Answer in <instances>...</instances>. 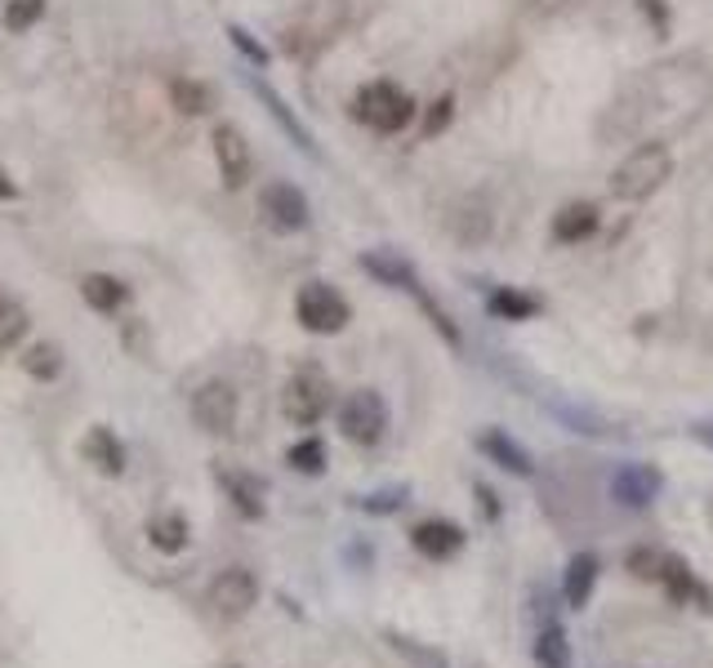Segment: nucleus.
Wrapping results in <instances>:
<instances>
[{
	"label": "nucleus",
	"instance_id": "nucleus-27",
	"mask_svg": "<svg viewBox=\"0 0 713 668\" xmlns=\"http://www.w3.org/2000/svg\"><path fill=\"white\" fill-rule=\"evenodd\" d=\"M491 312L495 316H504V321H531L536 312H540V303L531 299V295H522V290H495L491 295Z\"/></svg>",
	"mask_w": 713,
	"mask_h": 668
},
{
	"label": "nucleus",
	"instance_id": "nucleus-30",
	"mask_svg": "<svg viewBox=\"0 0 713 668\" xmlns=\"http://www.w3.org/2000/svg\"><path fill=\"white\" fill-rule=\"evenodd\" d=\"M406 504V486H393V491H379V495H361L357 499V508H366V512H398Z\"/></svg>",
	"mask_w": 713,
	"mask_h": 668
},
{
	"label": "nucleus",
	"instance_id": "nucleus-25",
	"mask_svg": "<svg viewBox=\"0 0 713 668\" xmlns=\"http://www.w3.org/2000/svg\"><path fill=\"white\" fill-rule=\"evenodd\" d=\"M286 463L295 468V473H303V477L326 473V441H321V437H303V441H295V446L286 450Z\"/></svg>",
	"mask_w": 713,
	"mask_h": 668
},
{
	"label": "nucleus",
	"instance_id": "nucleus-13",
	"mask_svg": "<svg viewBox=\"0 0 713 668\" xmlns=\"http://www.w3.org/2000/svg\"><path fill=\"white\" fill-rule=\"evenodd\" d=\"M478 446H482V454H486L491 463H499V468H504V473H513V477H536V459L527 454V446H522V441H513L508 433L491 428V433H482V437H478Z\"/></svg>",
	"mask_w": 713,
	"mask_h": 668
},
{
	"label": "nucleus",
	"instance_id": "nucleus-2",
	"mask_svg": "<svg viewBox=\"0 0 713 668\" xmlns=\"http://www.w3.org/2000/svg\"><path fill=\"white\" fill-rule=\"evenodd\" d=\"M353 116L361 125H370L375 134H398V129H406L415 120V99L393 81H370V85L357 90Z\"/></svg>",
	"mask_w": 713,
	"mask_h": 668
},
{
	"label": "nucleus",
	"instance_id": "nucleus-15",
	"mask_svg": "<svg viewBox=\"0 0 713 668\" xmlns=\"http://www.w3.org/2000/svg\"><path fill=\"white\" fill-rule=\"evenodd\" d=\"M370 277H379L383 286H393V290H411V295H424L419 290V277H415V267L406 263V258H398V254H388V250H366L361 258H357Z\"/></svg>",
	"mask_w": 713,
	"mask_h": 668
},
{
	"label": "nucleus",
	"instance_id": "nucleus-8",
	"mask_svg": "<svg viewBox=\"0 0 713 668\" xmlns=\"http://www.w3.org/2000/svg\"><path fill=\"white\" fill-rule=\"evenodd\" d=\"M258 215H264L268 228H277V232H303L308 219H312L308 196L295 183H281V178L258 192Z\"/></svg>",
	"mask_w": 713,
	"mask_h": 668
},
{
	"label": "nucleus",
	"instance_id": "nucleus-36",
	"mask_svg": "<svg viewBox=\"0 0 713 668\" xmlns=\"http://www.w3.org/2000/svg\"><path fill=\"white\" fill-rule=\"evenodd\" d=\"M19 196V187H14V178L5 174V170H0V200H14Z\"/></svg>",
	"mask_w": 713,
	"mask_h": 668
},
{
	"label": "nucleus",
	"instance_id": "nucleus-22",
	"mask_svg": "<svg viewBox=\"0 0 713 668\" xmlns=\"http://www.w3.org/2000/svg\"><path fill=\"white\" fill-rule=\"evenodd\" d=\"M250 85H254V94H258V99H264V107L273 112V120H277V125H281V129L290 134V139H295V143H299V148H303L308 157H317V148H312V134H308V129L299 125V116H295V112H290V107L281 103V94H273V90H268L264 81H250Z\"/></svg>",
	"mask_w": 713,
	"mask_h": 668
},
{
	"label": "nucleus",
	"instance_id": "nucleus-23",
	"mask_svg": "<svg viewBox=\"0 0 713 668\" xmlns=\"http://www.w3.org/2000/svg\"><path fill=\"white\" fill-rule=\"evenodd\" d=\"M19 361H23V370H27L36 383H54V379L62 375V348L49 344V339H36Z\"/></svg>",
	"mask_w": 713,
	"mask_h": 668
},
{
	"label": "nucleus",
	"instance_id": "nucleus-12",
	"mask_svg": "<svg viewBox=\"0 0 713 668\" xmlns=\"http://www.w3.org/2000/svg\"><path fill=\"white\" fill-rule=\"evenodd\" d=\"M215 477H219V486H223V495L232 499V508L245 517V521H258L264 517V482L258 477H250V473H237V468H215Z\"/></svg>",
	"mask_w": 713,
	"mask_h": 668
},
{
	"label": "nucleus",
	"instance_id": "nucleus-21",
	"mask_svg": "<svg viewBox=\"0 0 713 668\" xmlns=\"http://www.w3.org/2000/svg\"><path fill=\"white\" fill-rule=\"evenodd\" d=\"M536 664L540 668H575L571 659V637L557 620H549L540 633H536Z\"/></svg>",
	"mask_w": 713,
	"mask_h": 668
},
{
	"label": "nucleus",
	"instance_id": "nucleus-6",
	"mask_svg": "<svg viewBox=\"0 0 713 668\" xmlns=\"http://www.w3.org/2000/svg\"><path fill=\"white\" fill-rule=\"evenodd\" d=\"M237 411H241V401H237V388L228 379H206L197 392H192V419H197V428L210 437H228L237 428Z\"/></svg>",
	"mask_w": 713,
	"mask_h": 668
},
{
	"label": "nucleus",
	"instance_id": "nucleus-32",
	"mask_svg": "<svg viewBox=\"0 0 713 668\" xmlns=\"http://www.w3.org/2000/svg\"><path fill=\"white\" fill-rule=\"evenodd\" d=\"M228 36H232V45H237V49H241V54H245L254 67H264V62H268V49L258 45V41H254L245 27H237V23H232V27H228Z\"/></svg>",
	"mask_w": 713,
	"mask_h": 668
},
{
	"label": "nucleus",
	"instance_id": "nucleus-5",
	"mask_svg": "<svg viewBox=\"0 0 713 668\" xmlns=\"http://www.w3.org/2000/svg\"><path fill=\"white\" fill-rule=\"evenodd\" d=\"M340 433L353 446H379L388 433V401L375 388H357L344 396L340 406Z\"/></svg>",
	"mask_w": 713,
	"mask_h": 668
},
{
	"label": "nucleus",
	"instance_id": "nucleus-1",
	"mask_svg": "<svg viewBox=\"0 0 713 668\" xmlns=\"http://www.w3.org/2000/svg\"><path fill=\"white\" fill-rule=\"evenodd\" d=\"M669 174H674L669 148L665 143H642L611 170V196L616 200H646L652 192L665 187Z\"/></svg>",
	"mask_w": 713,
	"mask_h": 668
},
{
	"label": "nucleus",
	"instance_id": "nucleus-18",
	"mask_svg": "<svg viewBox=\"0 0 713 668\" xmlns=\"http://www.w3.org/2000/svg\"><path fill=\"white\" fill-rule=\"evenodd\" d=\"M187 540H192V526H187V517H183L179 508H165V512H157V517L148 521V544H152L157 553H165V557L183 553Z\"/></svg>",
	"mask_w": 713,
	"mask_h": 668
},
{
	"label": "nucleus",
	"instance_id": "nucleus-33",
	"mask_svg": "<svg viewBox=\"0 0 713 668\" xmlns=\"http://www.w3.org/2000/svg\"><path fill=\"white\" fill-rule=\"evenodd\" d=\"M646 19H656V36H669V5L665 0H642Z\"/></svg>",
	"mask_w": 713,
	"mask_h": 668
},
{
	"label": "nucleus",
	"instance_id": "nucleus-17",
	"mask_svg": "<svg viewBox=\"0 0 713 668\" xmlns=\"http://www.w3.org/2000/svg\"><path fill=\"white\" fill-rule=\"evenodd\" d=\"M598 206L594 200H571V206H562L557 215H553V237L562 241V245H575V241H585V237H594L598 232Z\"/></svg>",
	"mask_w": 713,
	"mask_h": 668
},
{
	"label": "nucleus",
	"instance_id": "nucleus-35",
	"mask_svg": "<svg viewBox=\"0 0 713 668\" xmlns=\"http://www.w3.org/2000/svg\"><path fill=\"white\" fill-rule=\"evenodd\" d=\"M478 495H482V508H486V517L495 521V517H499V504H495V495H491V486H478Z\"/></svg>",
	"mask_w": 713,
	"mask_h": 668
},
{
	"label": "nucleus",
	"instance_id": "nucleus-34",
	"mask_svg": "<svg viewBox=\"0 0 713 668\" xmlns=\"http://www.w3.org/2000/svg\"><path fill=\"white\" fill-rule=\"evenodd\" d=\"M691 437H695L700 446H709V450H713V419H700V424H691Z\"/></svg>",
	"mask_w": 713,
	"mask_h": 668
},
{
	"label": "nucleus",
	"instance_id": "nucleus-24",
	"mask_svg": "<svg viewBox=\"0 0 713 668\" xmlns=\"http://www.w3.org/2000/svg\"><path fill=\"white\" fill-rule=\"evenodd\" d=\"M27 308L19 303V299H10V295H0V353H10V348H19L23 339H27Z\"/></svg>",
	"mask_w": 713,
	"mask_h": 668
},
{
	"label": "nucleus",
	"instance_id": "nucleus-11",
	"mask_svg": "<svg viewBox=\"0 0 713 668\" xmlns=\"http://www.w3.org/2000/svg\"><path fill=\"white\" fill-rule=\"evenodd\" d=\"M411 544H415V553L428 557V562H450V557L464 553L469 534H464V526H456V521L428 517V521H419V526L411 530Z\"/></svg>",
	"mask_w": 713,
	"mask_h": 668
},
{
	"label": "nucleus",
	"instance_id": "nucleus-29",
	"mask_svg": "<svg viewBox=\"0 0 713 668\" xmlns=\"http://www.w3.org/2000/svg\"><path fill=\"white\" fill-rule=\"evenodd\" d=\"M660 562H665V553H652V549H633L624 566H629V575H633V579H656V584H660Z\"/></svg>",
	"mask_w": 713,
	"mask_h": 668
},
{
	"label": "nucleus",
	"instance_id": "nucleus-31",
	"mask_svg": "<svg viewBox=\"0 0 713 668\" xmlns=\"http://www.w3.org/2000/svg\"><path fill=\"white\" fill-rule=\"evenodd\" d=\"M450 116H456V99L441 94V99L428 107V116H424V134H428V139H437V134L450 125Z\"/></svg>",
	"mask_w": 713,
	"mask_h": 668
},
{
	"label": "nucleus",
	"instance_id": "nucleus-9",
	"mask_svg": "<svg viewBox=\"0 0 713 668\" xmlns=\"http://www.w3.org/2000/svg\"><path fill=\"white\" fill-rule=\"evenodd\" d=\"M210 143H215V165H219V178L223 187H245L250 183V170H254V157H250V143H245V134L237 125H215L210 134Z\"/></svg>",
	"mask_w": 713,
	"mask_h": 668
},
{
	"label": "nucleus",
	"instance_id": "nucleus-26",
	"mask_svg": "<svg viewBox=\"0 0 713 668\" xmlns=\"http://www.w3.org/2000/svg\"><path fill=\"white\" fill-rule=\"evenodd\" d=\"M170 99H174V107H179L183 116H202V112H210V90H206L202 81H192V77L170 81Z\"/></svg>",
	"mask_w": 713,
	"mask_h": 668
},
{
	"label": "nucleus",
	"instance_id": "nucleus-3",
	"mask_svg": "<svg viewBox=\"0 0 713 668\" xmlns=\"http://www.w3.org/2000/svg\"><path fill=\"white\" fill-rule=\"evenodd\" d=\"M331 392H335V388H331V375L308 361V366H299V370L286 379L281 411H286L290 424L312 428V424L326 419V411H331Z\"/></svg>",
	"mask_w": 713,
	"mask_h": 668
},
{
	"label": "nucleus",
	"instance_id": "nucleus-28",
	"mask_svg": "<svg viewBox=\"0 0 713 668\" xmlns=\"http://www.w3.org/2000/svg\"><path fill=\"white\" fill-rule=\"evenodd\" d=\"M41 14H45V0H10L5 5V14H0V23H5V32H27V27H36L41 23Z\"/></svg>",
	"mask_w": 713,
	"mask_h": 668
},
{
	"label": "nucleus",
	"instance_id": "nucleus-19",
	"mask_svg": "<svg viewBox=\"0 0 713 668\" xmlns=\"http://www.w3.org/2000/svg\"><path fill=\"white\" fill-rule=\"evenodd\" d=\"M660 584H665L669 601H678V607H687L691 597L700 601V607H709V588H700L695 575H691V566L682 557H674V553H665V562H660Z\"/></svg>",
	"mask_w": 713,
	"mask_h": 668
},
{
	"label": "nucleus",
	"instance_id": "nucleus-14",
	"mask_svg": "<svg viewBox=\"0 0 713 668\" xmlns=\"http://www.w3.org/2000/svg\"><path fill=\"white\" fill-rule=\"evenodd\" d=\"M81 454L99 468L103 477H120L125 473V441L107 428V424H94L90 433H85V441H81Z\"/></svg>",
	"mask_w": 713,
	"mask_h": 668
},
{
	"label": "nucleus",
	"instance_id": "nucleus-16",
	"mask_svg": "<svg viewBox=\"0 0 713 668\" xmlns=\"http://www.w3.org/2000/svg\"><path fill=\"white\" fill-rule=\"evenodd\" d=\"M594 588H598V557L594 553H575L566 562V579H562V597L571 611H585L594 601Z\"/></svg>",
	"mask_w": 713,
	"mask_h": 668
},
{
	"label": "nucleus",
	"instance_id": "nucleus-7",
	"mask_svg": "<svg viewBox=\"0 0 713 668\" xmlns=\"http://www.w3.org/2000/svg\"><path fill=\"white\" fill-rule=\"evenodd\" d=\"M206 601H210V611H215L219 620H241V615H250V607L258 601V579H254V571H245V566L219 571L215 584H210V592H206Z\"/></svg>",
	"mask_w": 713,
	"mask_h": 668
},
{
	"label": "nucleus",
	"instance_id": "nucleus-4",
	"mask_svg": "<svg viewBox=\"0 0 713 668\" xmlns=\"http://www.w3.org/2000/svg\"><path fill=\"white\" fill-rule=\"evenodd\" d=\"M295 316H299V325H303L308 334H340V330L353 321V308H348V299H344L335 286L308 281V286L299 290V299H295Z\"/></svg>",
	"mask_w": 713,
	"mask_h": 668
},
{
	"label": "nucleus",
	"instance_id": "nucleus-20",
	"mask_svg": "<svg viewBox=\"0 0 713 668\" xmlns=\"http://www.w3.org/2000/svg\"><path fill=\"white\" fill-rule=\"evenodd\" d=\"M81 299H85L94 312L112 316V312H120V308H125L129 286H125L120 277H112V273H90V277H81Z\"/></svg>",
	"mask_w": 713,
	"mask_h": 668
},
{
	"label": "nucleus",
	"instance_id": "nucleus-10",
	"mask_svg": "<svg viewBox=\"0 0 713 668\" xmlns=\"http://www.w3.org/2000/svg\"><path fill=\"white\" fill-rule=\"evenodd\" d=\"M660 486H665V477H660V468H652V463H620L611 473V499L620 508H629V512L656 504Z\"/></svg>",
	"mask_w": 713,
	"mask_h": 668
}]
</instances>
